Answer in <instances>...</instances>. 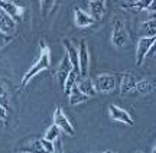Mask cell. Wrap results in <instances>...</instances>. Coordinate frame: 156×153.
Returning <instances> with one entry per match:
<instances>
[{
	"label": "cell",
	"mask_w": 156,
	"mask_h": 153,
	"mask_svg": "<svg viewBox=\"0 0 156 153\" xmlns=\"http://www.w3.org/2000/svg\"><path fill=\"white\" fill-rule=\"evenodd\" d=\"M103 153H112V152H103Z\"/></svg>",
	"instance_id": "obj_27"
},
{
	"label": "cell",
	"mask_w": 156,
	"mask_h": 153,
	"mask_svg": "<svg viewBox=\"0 0 156 153\" xmlns=\"http://www.w3.org/2000/svg\"><path fill=\"white\" fill-rule=\"evenodd\" d=\"M39 142H41V146H42V149H44L46 153H54V152H55V144H54V143L45 140L44 137H42Z\"/></svg>",
	"instance_id": "obj_22"
},
{
	"label": "cell",
	"mask_w": 156,
	"mask_h": 153,
	"mask_svg": "<svg viewBox=\"0 0 156 153\" xmlns=\"http://www.w3.org/2000/svg\"><path fill=\"white\" fill-rule=\"evenodd\" d=\"M108 113H110V119L114 120V121H120L123 124H127V126H133V119L130 117V114L124 110V108L119 107V106H114L112 104L108 107Z\"/></svg>",
	"instance_id": "obj_8"
},
{
	"label": "cell",
	"mask_w": 156,
	"mask_h": 153,
	"mask_svg": "<svg viewBox=\"0 0 156 153\" xmlns=\"http://www.w3.org/2000/svg\"><path fill=\"white\" fill-rule=\"evenodd\" d=\"M74 22L77 26L80 28H88V26H93L94 25V19L90 16L88 12H85L81 7H75L74 9Z\"/></svg>",
	"instance_id": "obj_9"
},
{
	"label": "cell",
	"mask_w": 156,
	"mask_h": 153,
	"mask_svg": "<svg viewBox=\"0 0 156 153\" xmlns=\"http://www.w3.org/2000/svg\"><path fill=\"white\" fill-rule=\"evenodd\" d=\"M39 45H41V55H39L38 61L34 64V67L29 69L26 74L23 75L22 82H20L22 88H25V87L30 82V79L35 78V77H36L39 72H42L44 69L49 68V65H51V49H49V46L45 43V40H41Z\"/></svg>",
	"instance_id": "obj_1"
},
{
	"label": "cell",
	"mask_w": 156,
	"mask_h": 153,
	"mask_svg": "<svg viewBox=\"0 0 156 153\" xmlns=\"http://www.w3.org/2000/svg\"><path fill=\"white\" fill-rule=\"evenodd\" d=\"M0 9L5 12L7 16H10L15 22L22 20L23 12H25L22 6L16 5V3H13V2H6V0H0Z\"/></svg>",
	"instance_id": "obj_7"
},
{
	"label": "cell",
	"mask_w": 156,
	"mask_h": 153,
	"mask_svg": "<svg viewBox=\"0 0 156 153\" xmlns=\"http://www.w3.org/2000/svg\"><path fill=\"white\" fill-rule=\"evenodd\" d=\"M122 87H120V92L122 94H127L129 91L136 88V84L140 81V77L133 72H124L122 77Z\"/></svg>",
	"instance_id": "obj_11"
},
{
	"label": "cell",
	"mask_w": 156,
	"mask_h": 153,
	"mask_svg": "<svg viewBox=\"0 0 156 153\" xmlns=\"http://www.w3.org/2000/svg\"><path fill=\"white\" fill-rule=\"evenodd\" d=\"M71 69H73V67H71V64L68 61V58L65 57L61 61V64L58 65V69H56V78H58V82L61 85V88H64V82H65L68 74L71 72Z\"/></svg>",
	"instance_id": "obj_14"
},
{
	"label": "cell",
	"mask_w": 156,
	"mask_h": 153,
	"mask_svg": "<svg viewBox=\"0 0 156 153\" xmlns=\"http://www.w3.org/2000/svg\"><path fill=\"white\" fill-rule=\"evenodd\" d=\"M129 42V32L124 26V20L120 16L114 17L112 30V43L116 48H124Z\"/></svg>",
	"instance_id": "obj_2"
},
{
	"label": "cell",
	"mask_w": 156,
	"mask_h": 153,
	"mask_svg": "<svg viewBox=\"0 0 156 153\" xmlns=\"http://www.w3.org/2000/svg\"><path fill=\"white\" fill-rule=\"evenodd\" d=\"M23 153H46L42 149V146H41V142L39 140H36V142L30 146V148H28V149H23Z\"/></svg>",
	"instance_id": "obj_21"
},
{
	"label": "cell",
	"mask_w": 156,
	"mask_h": 153,
	"mask_svg": "<svg viewBox=\"0 0 156 153\" xmlns=\"http://www.w3.org/2000/svg\"><path fill=\"white\" fill-rule=\"evenodd\" d=\"M45 140H48L51 143H55L58 139H59V130H58V127L56 126H51L48 130L45 131V136H44Z\"/></svg>",
	"instance_id": "obj_20"
},
{
	"label": "cell",
	"mask_w": 156,
	"mask_h": 153,
	"mask_svg": "<svg viewBox=\"0 0 156 153\" xmlns=\"http://www.w3.org/2000/svg\"><path fill=\"white\" fill-rule=\"evenodd\" d=\"M15 32H16V22L0 9V33L12 36Z\"/></svg>",
	"instance_id": "obj_10"
},
{
	"label": "cell",
	"mask_w": 156,
	"mask_h": 153,
	"mask_svg": "<svg viewBox=\"0 0 156 153\" xmlns=\"http://www.w3.org/2000/svg\"><path fill=\"white\" fill-rule=\"evenodd\" d=\"M54 126L58 127V130L65 133L67 136H74L75 130H74V126L71 124L69 119L67 117V114L64 113V110L61 107H56L54 111Z\"/></svg>",
	"instance_id": "obj_3"
},
{
	"label": "cell",
	"mask_w": 156,
	"mask_h": 153,
	"mask_svg": "<svg viewBox=\"0 0 156 153\" xmlns=\"http://www.w3.org/2000/svg\"><path fill=\"white\" fill-rule=\"evenodd\" d=\"M106 2L103 0H97V2H88V7H90V16L93 17L94 20H100L101 17L104 16V12H106Z\"/></svg>",
	"instance_id": "obj_13"
},
{
	"label": "cell",
	"mask_w": 156,
	"mask_h": 153,
	"mask_svg": "<svg viewBox=\"0 0 156 153\" xmlns=\"http://www.w3.org/2000/svg\"><path fill=\"white\" fill-rule=\"evenodd\" d=\"M77 87H78V90L81 91L84 96L88 97V98H91V97H94L95 94H97L94 90V85H93V81L90 78H83V81H81Z\"/></svg>",
	"instance_id": "obj_17"
},
{
	"label": "cell",
	"mask_w": 156,
	"mask_h": 153,
	"mask_svg": "<svg viewBox=\"0 0 156 153\" xmlns=\"http://www.w3.org/2000/svg\"><path fill=\"white\" fill-rule=\"evenodd\" d=\"M10 40H12V36H6V35L0 33V48H2V46H5V45H7Z\"/></svg>",
	"instance_id": "obj_25"
},
{
	"label": "cell",
	"mask_w": 156,
	"mask_h": 153,
	"mask_svg": "<svg viewBox=\"0 0 156 153\" xmlns=\"http://www.w3.org/2000/svg\"><path fill=\"white\" fill-rule=\"evenodd\" d=\"M140 32L143 33V38H155L156 33V19L152 17L140 25Z\"/></svg>",
	"instance_id": "obj_15"
},
{
	"label": "cell",
	"mask_w": 156,
	"mask_h": 153,
	"mask_svg": "<svg viewBox=\"0 0 156 153\" xmlns=\"http://www.w3.org/2000/svg\"><path fill=\"white\" fill-rule=\"evenodd\" d=\"M62 45L65 48L67 58H68V61H69V64H71L73 69H77L78 71V48L74 45L69 39H64L62 40ZM78 72H80V71H78Z\"/></svg>",
	"instance_id": "obj_12"
},
{
	"label": "cell",
	"mask_w": 156,
	"mask_h": 153,
	"mask_svg": "<svg viewBox=\"0 0 156 153\" xmlns=\"http://www.w3.org/2000/svg\"><path fill=\"white\" fill-rule=\"evenodd\" d=\"M90 67V52L87 48V42L81 40L78 46V71L81 78H87Z\"/></svg>",
	"instance_id": "obj_5"
},
{
	"label": "cell",
	"mask_w": 156,
	"mask_h": 153,
	"mask_svg": "<svg viewBox=\"0 0 156 153\" xmlns=\"http://www.w3.org/2000/svg\"><path fill=\"white\" fill-rule=\"evenodd\" d=\"M58 5L56 2H41V7L44 9V12H42V15H46L48 12H51V10H54V7Z\"/></svg>",
	"instance_id": "obj_23"
},
{
	"label": "cell",
	"mask_w": 156,
	"mask_h": 153,
	"mask_svg": "<svg viewBox=\"0 0 156 153\" xmlns=\"http://www.w3.org/2000/svg\"><path fill=\"white\" fill-rule=\"evenodd\" d=\"M156 38H140L139 42H137V46H136V65L140 67L145 58L147 57V54L153 49V45H155Z\"/></svg>",
	"instance_id": "obj_6"
},
{
	"label": "cell",
	"mask_w": 156,
	"mask_h": 153,
	"mask_svg": "<svg viewBox=\"0 0 156 153\" xmlns=\"http://www.w3.org/2000/svg\"><path fill=\"white\" fill-rule=\"evenodd\" d=\"M54 144H55V153H64L62 152V146H61V140H59V139H58Z\"/></svg>",
	"instance_id": "obj_26"
},
{
	"label": "cell",
	"mask_w": 156,
	"mask_h": 153,
	"mask_svg": "<svg viewBox=\"0 0 156 153\" xmlns=\"http://www.w3.org/2000/svg\"><path fill=\"white\" fill-rule=\"evenodd\" d=\"M78 78H80V72H78L77 69H71V72L68 74L67 79H65V82H64V88H62L67 96L71 92V90H73L74 87L77 85V79Z\"/></svg>",
	"instance_id": "obj_16"
},
{
	"label": "cell",
	"mask_w": 156,
	"mask_h": 153,
	"mask_svg": "<svg viewBox=\"0 0 156 153\" xmlns=\"http://www.w3.org/2000/svg\"><path fill=\"white\" fill-rule=\"evenodd\" d=\"M68 100H69V104H71V106H75V104H81V103L88 101V97L84 96L83 92L78 90L77 85H75L73 90H71V92L68 94Z\"/></svg>",
	"instance_id": "obj_18"
},
{
	"label": "cell",
	"mask_w": 156,
	"mask_h": 153,
	"mask_svg": "<svg viewBox=\"0 0 156 153\" xmlns=\"http://www.w3.org/2000/svg\"><path fill=\"white\" fill-rule=\"evenodd\" d=\"M136 153H142V152H136Z\"/></svg>",
	"instance_id": "obj_28"
},
{
	"label": "cell",
	"mask_w": 156,
	"mask_h": 153,
	"mask_svg": "<svg viewBox=\"0 0 156 153\" xmlns=\"http://www.w3.org/2000/svg\"><path fill=\"white\" fill-rule=\"evenodd\" d=\"M116 82L117 79L114 75L101 74L93 81V85H94L95 92H104V94H107V92H112L116 88Z\"/></svg>",
	"instance_id": "obj_4"
},
{
	"label": "cell",
	"mask_w": 156,
	"mask_h": 153,
	"mask_svg": "<svg viewBox=\"0 0 156 153\" xmlns=\"http://www.w3.org/2000/svg\"><path fill=\"white\" fill-rule=\"evenodd\" d=\"M155 90V84L151 79H140L139 82L136 84V91L139 92L140 96H146V94H151Z\"/></svg>",
	"instance_id": "obj_19"
},
{
	"label": "cell",
	"mask_w": 156,
	"mask_h": 153,
	"mask_svg": "<svg viewBox=\"0 0 156 153\" xmlns=\"http://www.w3.org/2000/svg\"><path fill=\"white\" fill-rule=\"evenodd\" d=\"M0 120L2 121H7V108L3 104H0Z\"/></svg>",
	"instance_id": "obj_24"
}]
</instances>
